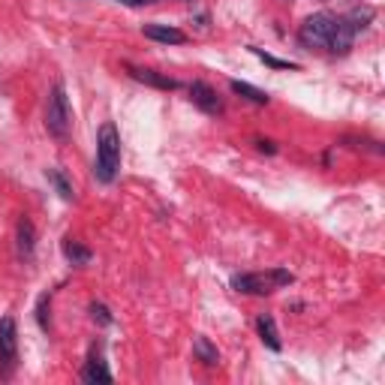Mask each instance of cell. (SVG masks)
<instances>
[{"label":"cell","mask_w":385,"mask_h":385,"mask_svg":"<svg viewBox=\"0 0 385 385\" xmlns=\"http://www.w3.org/2000/svg\"><path fill=\"white\" fill-rule=\"evenodd\" d=\"M121 169V136L114 124H102L97 133V163L94 175L99 184H112Z\"/></svg>","instance_id":"obj_1"},{"label":"cell","mask_w":385,"mask_h":385,"mask_svg":"<svg viewBox=\"0 0 385 385\" xmlns=\"http://www.w3.org/2000/svg\"><path fill=\"white\" fill-rule=\"evenodd\" d=\"M292 280L295 277L286 268H271V271H256V274H235L232 289L241 295H271L280 286H289Z\"/></svg>","instance_id":"obj_2"},{"label":"cell","mask_w":385,"mask_h":385,"mask_svg":"<svg viewBox=\"0 0 385 385\" xmlns=\"http://www.w3.org/2000/svg\"><path fill=\"white\" fill-rule=\"evenodd\" d=\"M70 126H72V114H70L67 91H63V85L58 82L48 91V99H45V130L55 139H67Z\"/></svg>","instance_id":"obj_3"},{"label":"cell","mask_w":385,"mask_h":385,"mask_svg":"<svg viewBox=\"0 0 385 385\" xmlns=\"http://www.w3.org/2000/svg\"><path fill=\"white\" fill-rule=\"evenodd\" d=\"M337 28V16L335 12H313L310 18H304L298 28V43L304 48H328L331 33Z\"/></svg>","instance_id":"obj_4"},{"label":"cell","mask_w":385,"mask_h":385,"mask_svg":"<svg viewBox=\"0 0 385 385\" xmlns=\"http://www.w3.org/2000/svg\"><path fill=\"white\" fill-rule=\"evenodd\" d=\"M18 358V325L12 316L0 319V376L9 379Z\"/></svg>","instance_id":"obj_5"},{"label":"cell","mask_w":385,"mask_h":385,"mask_svg":"<svg viewBox=\"0 0 385 385\" xmlns=\"http://www.w3.org/2000/svg\"><path fill=\"white\" fill-rule=\"evenodd\" d=\"M190 99H192V106H199L205 114H223V99L217 97V91L208 82H192Z\"/></svg>","instance_id":"obj_6"},{"label":"cell","mask_w":385,"mask_h":385,"mask_svg":"<svg viewBox=\"0 0 385 385\" xmlns=\"http://www.w3.org/2000/svg\"><path fill=\"white\" fill-rule=\"evenodd\" d=\"M126 72H130L136 82H142L148 87H160V91H178V87H181L178 79H169V75H163L157 70H145V67H133V63H126Z\"/></svg>","instance_id":"obj_7"},{"label":"cell","mask_w":385,"mask_h":385,"mask_svg":"<svg viewBox=\"0 0 385 385\" xmlns=\"http://www.w3.org/2000/svg\"><path fill=\"white\" fill-rule=\"evenodd\" d=\"M142 33L153 43H163V45H184L187 43V33L172 28V24H145Z\"/></svg>","instance_id":"obj_8"},{"label":"cell","mask_w":385,"mask_h":385,"mask_svg":"<svg viewBox=\"0 0 385 385\" xmlns=\"http://www.w3.org/2000/svg\"><path fill=\"white\" fill-rule=\"evenodd\" d=\"M82 379L91 382V385H97V382L109 385V382L114 379L112 370L106 367V362H102V355H99L97 349H91V358H87V364H85V370H82Z\"/></svg>","instance_id":"obj_9"},{"label":"cell","mask_w":385,"mask_h":385,"mask_svg":"<svg viewBox=\"0 0 385 385\" xmlns=\"http://www.w3.org/2000/svg\"><path fill=\"white\" fill-rule=\"evenodd\" d=\"M16 241H18V256L21 259H31L33 247H36V229L31 223V217H21L16 226Z\"/></svg>","instance_id":"obj_10"},{"label":"cell","mask_w":385,"mask_h":385,"mask_svg":"<svg viewBox=\"0 0 385 385\" xmlns=\"http://www.w3.org/2000/svg\"><path fill=\"white\" fill-rule=\"evenodd\" d=\"M352 40H355V33H352L349 24H346V18H337V28L328 40V51L331 55H346V51L352 48Z\"/></svg>","instance_id":"obj_11"},{"label":"cell","mask_w":385,"mask_h":385,"mask_svg":"<svg viewBox=\"0 0 385 385\" xmlns=\"http://www.w3.org/2000/svg\"><path fill=\"white\" fill-rule=\"evenodd\" d=\"M256 331H259V340L268 346V349H274L280 352V331H277V322H274V316H259L256 319Z\"/></svg>","instance_id":"obj_12"},{"label":"cell","mask_w":385,"mask_h":385,"mask_svg":"<svg viewBox=\"0 0 385 385\" xmlns=\"http://www.w3.org/2000/svg\"><path fill=\"white\" fill-rule=\"evenodd\" d=\"M229 87H232V94H238L241 99L253 102V106H268V99H271L265 91H259V87H253V85H247V82H238V79L229 82Z\"/></svg>","instance_id":"obj_13"},{"label":"cell","mask_w":385,"mask_h":385,"mask_svg":"<svg viewBox=\"0 0 385 385\" xmlns=\"http://www.w3.org/2000/svg\"><path fill=\"white\" fill-rule=\"evenodd\" d=\"M192 355H196L202 364H208V367L220 364V352H217V346L208 337H196V340H192Z\"/></svg>","instance_id":"obj_14"},{"label":"cell","mask_w":385,"mask_h":385,"mask_svg":"<svg viewBox=\"0 0 385 385\" xmlns=\"http://www.w3.org/2000/svg\"><path fill=\"white\" fill-rule=\"evenodd\" d=\"M343 18L352 28V33H362V31H367V24L374 21V6H355L349 16H343Z\"/></svg>","instance_id":"obj_15"},{"label":"cell","mask_w":385,"mask_h":385,"mask_svg":"<svg viewBox=\"0 0 385 385\" xmlns=\"http://www.w3.org/2000/svg\"><path fill=\"white\" fill-rule=\"evenodd\" d=\"M45 178H48V184L55 187V192H58V196H60L63 202H72V199H75L72 184L67 181V175H63L60 169H48V172H45Z\"/></svg>","instance_id":"obj_16"},{"label":"cell","mask_w":385,"mask_h":385,"mask_svg":"<svg viewBox=\"0 0 385 385\" xmlns=\"http://www.w3.org/2000/svg\"><path fill=\"white\" fill-rule=\"evenodd\" d=\"M63 256H67L72 265H87L91 262V250L82 247V244L72 241V238H63Z\"/></svg>","instance_id":"obj_17"},{"label":"cell","mask_w":385,"mask_h":385,"mask_svg":"<svg viewBox=\"0 0 385 385\" xmlns=\"http://www.w3.org/2000/svg\"><path fill=\"white\" fill-rule=\"evenodd\" d=\"M250 51L256 58H259L262 63H268V67H274V70H298V63H292V60H280V58H274V55H268V51H262V48H256V45H250Z\"/></svg>","instance_id":"obj_18"},{"label":"cell","mask_w":385,"mask_h":385,"mask_svg":"<svg viewBox=\"0 0 385 385\" xmlns=\"http://www.w3.org/2000/svg\"><path fill=\"white\" fill-rule=\"evenodd\" d=\"M48 307H51V298H48V295H40V298H36V322H40V328H43V331H48V328H51Z\"/></svg>","instance_id":"obj_19"},{"label":"cell","mask_w":385,"mask_h":385,"mask_svg":"<svg viewBox=\"0 0 385 385\" xmlns=\"http://www.w3.org/2000/svg\"><path fill=\"white\" fill-rule=\"evenodd\" d=\"M91 316H94V322H99V325H112V313H109V307L106 304H91Z\"/></svg>","instance_id":"obj_20"},{"label":"cell","mask_w":385,"mask_h":385,"mask_svg":"<svg viewBox=\"0 0 385 385\" xmlns=\"http://www.w3.org/2000/svg\"><path fill=\"white\" fill-rule=\"evenodd\" d=\"M114 4H124V6H148L153 0H114Z\"/></svg>","instance_id":"obj_21"},{"label":"cell","mask_w":385,"mask_h":385,"mask_svg":"<svg viewBox=\"0 0 385 385\" xmlns=\"http://www.w3.org/2000/svg\"><path fill=\"white\" fill-rule=\"evenodd\" d=\"M256 148L265 151V153H274V151H277V148H274V142H265V139H259V142H256Z\"/></svg>","instance_id":"obj_22"}]
</instances>
